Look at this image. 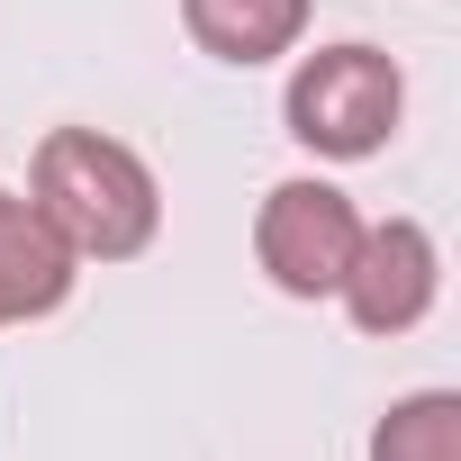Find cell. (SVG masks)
<instances>
[{
    "label": "cell",
    "instance_id": "cell-7",
    "mask_svg": "<svg viewBox=\"0 0 461 461\" xmlns=\"http://www.w3.org/2000/svg\"><path fill=\"white\" fill-rule=\"evenodd\" d=\"M371 461H461V389H407L371 425Z\"/></svg>",
    "mask_w": 461,
    "mask_h": 461
},
{
    "label": "cell",
    "instance_id": "cell-6",
    "mask_svg": "<svg viewBox=\"0 0 461 461\" xmlns=\"http://www.w3.org/2000/svg\"><path fill=\"white\" fill-rule=\"evenodd\" d=\"M308 10H317V0H181V28H190V46H199V55L245 64V73H254V64L299 55Z\"/></svg>",
    "mask_w": 461,
    "mask_h": 461
},
{
    "label": "cell",
    "instance_id": "cell-5",
    "mask_svg": "<svg viewBox=\"0 0 461 461\" xmlns=\"http://www.w3.org/2000/svg\"><path fill=\"white\" fill-rule=\"evenodd\" d=\"M73 281H82L73 245L55 236V226H46L28 199H10V190H0V326L55 317V308L73 299Z\"/></svg>",
    "mask_w": 461,
    "mask_h": 461
},
{
    "label": "cell",
    "instance_id": "cell-1",
    "mask_svg": "<svg viewBox=\"0 0 461 461\" xmlns=\"http://www.w3.org/2000/svg\"><path fill=\"white\" fill-rule=\"evenodd\" d=\"M28 208L73 245V263H136L163 236V181L136 145L100 127H55L28 163Z\"/></svg>",
    "mask_w": 461,
    "mask_h": 461
},
{
    "label": "cell",
    "instance_id": "cell-2",
    "mask_svg": "<svg viewBox=\"0 0 461 461\" xmlns=\"http://www.w3.org/2000/svg\"><path fill=\"white\" fill-rule=\"evenodd\" d=\"M281 118H290V136L317 154V163H362V154H380L389 136H398V118H407V82H398V64L380 55V46H317V55H299V73H290V91H281Z\"/></svg>",
    "mask_w": 461,
    "mask_h": 461
},
{
    "label": "cell",
    "instance_id": "cell-3",
    "mask_svg": "<svg viewBox=\"0 0 461 461\" xmlns=\"http://www.w3.org/2000/svg\"><path fill=\"white\" fill-rule=\"evenodd\" d=\"M362 226H371V217H362L335 181H317V172L272 181V199H263V217H254V263H263V281H272L281 299H335L344 272H353Z\"/></svg>",
    "mask_w": 461,
    "mask_h": 461
},
{
    "label": "cell",
    "instance_id": "cell-4",
    "mask_svg": "<svg viewBox=\"0 0 461 461\" xmlns=\"http://www.w3.org/2000/svg\"><path fill=\"white\" fill-rule=\"evenodd\" d=\"M344 317L362 326V335H407V326H425V308L443 299V254H434V236L416 217H380V226H362V245H353V272H344Z\"/></svg>",
    "mask_w": 461,
    "mask_h": 461
}]
</instances>
